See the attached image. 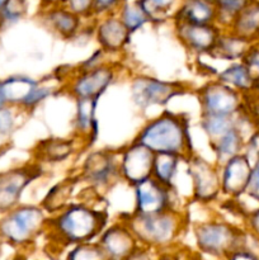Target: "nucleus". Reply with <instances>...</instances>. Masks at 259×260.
Masks as SVG:
<instances>
[{
  "mask_svg": "<svg viewBox=\"0 0 259 260\" xmlns=\"http://www.w3.org/2000/svg\"><path fill=\"white\" fill-rule=\"evenodd\" d=\"M134 142L144 145L154 154L187 156L190 150L188 119L179 114L165 112L150 121L140 131Z\"/></svg>",
  "mask_w": 259,
  "mask_h": 260,
  "instance_id": "obj_1",
  "label": "nucleus"
},
{
  "mask_svg": "<svg viewBox=\"0 0 259 260\" xmlns=\"http://www.w3.org/2000/svg\"><path fill=\"white\" fill-rule=\"evenodd\" d=\"M107 215L85 205H74L61 210L51 221H46L53 235L66 244L89 243L103 230Z\"/></svg>",
  "mask_w": 259,
  "mask_h": 260,
  "instance_id": "obj_2",
  "label": "nucleus"
},
{
  "mask_svg": "<svg viewBox=\"0 0 259 260\" xmlns=\"http://www.w3.org/2000/svg\"><path fill=\"white\" fill-rule=\"evenodd\" d=\"M46 226L42 208L36 206H19L2 215L0 239L15 248L29 245Z\"/></svg>",
  "mask_w": 259,
  "mask_h": 260,
  "instance_id": "obj_3",
  "label": "nucleus"
},
{
  "mask_svg": "<svg viewBox=\"0 0 259 260\" xmlns=\"http://www.w3.org/2000/svg\"><path fill=\"white\" fill-rule=\"evenodd\" d=\"M137 241L151 246H164L172 243L179 233L180 220L172 210L154 215L135 213L126 223Z\"/></svg>",
  "mask_w": 259,
  "mask_h": 260,
  "instance_id": "obj_4",
  "label": "nucleus"
},
{
  "mask_svg": "<svg viewBox=\"0 0 259 260\" xmlns=\"http://www.w3.org/2000/svg\"><path fill=\"white\" fill-rule=\"evenodd\" d=\"M40 175L36 165L12 168L0 172V215L9 212L19 205L25 188Z\"/></svg>",
  "mask_w": 259,
  "mask_h": 260,
  "instance_id": "obj_5",
  "label": "nucleus"
},
{
  "mask_svg": "<svg viewBox=\"0 0 259 260\" xmlns=\"http://www.w3.org/2000/svg\"><path fill=\"white\" fill-rule=\"evenodd\" d=\"M131 91L135 103L141 108H147L149 106H164L175 95L184 93V88L178 83L139 76L132 83Z\"/></svg>",
  "mask_w": 259,
  "mask_h": 260,
  "instance_id": "obj_6",
  "label": "nucleus"
},
{
  "mask_svg": "<svg viewBox=\"0 0 259 260\" xmlns=\"http://www.w3.org/2000/svg\"><path fill=\"white\" fill-rule=\"evenodd\" d=\"M155 154L141 144L134 142L122 155L119 172L132 185H136L152 175Z\"/></svg>",
  "mask_w": 259,
  "mask_h": 260,
  "instance_id": "obj_7",
  "label": "nucleus"
},
{
  "mask_svg": "<svg viewBox=\"0 0 259 260\" xmlns=\"http://www.w3.org/2000/svg\"><path fill=\"white\" fill-rule=\"evenodd\" d=\"M136 190V211L135 213L141 215H154V213L165 212L170 210L172 200H170V189L172 188L161 184L155 178L149 179L135 185Z\"/></svg>",
  "mask_w": 259,
  "mask_h": 260,
  "instance_id": "obj_8",
  "label": "nucleus"
},
{
  "mask_svg": "<svg viewBox=\"0 0 259 260\" xmlns=\"http://www.w3.org/2000/svg\"><path fill=\"white\" fill-rule=\"evenodd\" d=\"M196 240L198 248L211 255H222L231 253L235 244L233 229L225 223L207 222L196 229Z\"/></svg>",
  "mask_w": 259,
  "mask_h": 260,
  "instance_id": "obj_9",
  "label": "nucleus"
},
{
  "mask_svg": "<svg viewBox=\"0 0 259 260\" xmlns=\"http://www.w3.org/2000/svg\"><path fill=\"white\" fill-rule=\"evenodd\" d=\"M189 175L193 183V196L198 202L216 200L221 189V179L215 168L201 157L189 159Z\"/></svg>",
  "mask_w": 259,
  "mask_h": 260,
  "instance_id": "obj_10",
  "label": "nucleus"
},
{
  "mask_svg": "<svg viewBox=\"0 0 259 260\" xmlns=\"http://www.w3.org/2000/svg\"><path fill=\"white\" fill-rule=\"evenodd\" d=\"M202 114H233L238 107L235 91L223 83H210L200 91Z\"/></svg>",
  "mask_w": 259,
  "mask_h": 260,
  "instance_id": "obj_11",
  "label": "nucleus"
},
{
  "mask_svg": "<svg viewBox=\"0 0 259 260\" xmlns=\"http://www.w3.org/2000/svg\"><path fill=\"white\" fill-rule=\"evenodd\" d=\"M114 78V73L108 66H95L84 70L71 84L70 91L78 98H95L103 94Z\"/></svg>",
  "mask_w": 259,
  "mask_h": 260,
  "instance_id": "obj_12",
  "label": "nucleus"
},
{
  "mask_svg": "<svg viewBox=\"0 0 259 260\" xmlns=\"http://www.w3.org/2000/svg\"><path fill=\"white\" fill-rule=\"evenodd\" d=\"M98 244L107 258L113 259H130L132 253L137 249L136 236L126 223L113 225L104 231Z\"/></svg>",
  "mask_w": 259,
  "mask_h": 260,
  "instance_id": "obj_13",
  "label": "nucleus"
},
{
  "mask_svg": "<svg viewBox=\"0 0 259 260\" xmlns=\"http://www.w3.org/2000/svg\"><path fill=\"white\" fill-rule=\"evenodd\" d=\"M177 30L180 41L195 52H211L215 47L220 32L213 23L210 24H193L177 22Z\"/></svg>",
  "mask_w": 259,
  "mask_h": 260,
  "instance_id": "obj_14",
  "label": "nucleus"
},
{
  "mask_svg": "<svg viewBox=\"0 0 259 260\" xmlns=\"http://www.w3.org/2000/svg\"><path fill=\"white\" fill-rule=\"evenodd\" d=\"M118 174L119 165L109 151L93 152L84 162L83 177L95 187L108 185Z\"/></svg>",
  "mask_w": 259,
  "mask_h": 260,
  "instance_id": "obj_15",
  "label": "nucleus"
},
{
  "mask_svg": "<svg viewBox=\"0 0 259 260\" xmlns=\"http://www.w3.org/2000/svg\"><path fill=\"white\" fill-rule=\"evenodd\" d=\"M130 32L119 17H107L96 29V40L102 50L107 52H118L130 40Z\"/></svg>",
  "mask_w": 259,
  "mask_h": 260,
  "instance_id": "obj_16",
  "label": "nucleus"
},
{
  "mask_svg": "<svg viewBox=\"0 0 259 260\" xmlns=\"http://www.w3.org/2000/svg\"><path fill=\"white\" fill-rule=\"evenodd\" d=\"M2 85L8 106L28 109L30 99L40 83L27 76H9L2 80Z\"/></svg>",
  "mask_w": 259,
  "mask_h": 260,
  "instance_id": "obj_17",
  "label": "nucleus"
},
{
  "mask_svg": "<svg viewBox=\"0 0 259 260\" xmlns=\"http://www.w3.org/2000/svg\"><path fill=\"white\" fill-rule=\"evenodd\" d=\"M250 177L248 161L245 157L234 156L225 162V169L221 177V189L226 194L235 196L246 188Z\"/></svg>",
  "mask_w": 259,
  "mask_h": 260,
  "instance_id": "obj_18",
  "label": "nucleus"
},
{
  "mask_svg": "<svg viewBox=\"0 0 259 260\" xmlns=\"http://www.w3.org/2000/svg\"><path fill=\"white\" fill-rule=\"evenodd\" d=\"M43 18L51 29L65 38L73 37L78 32L81 22V18L68 9L65 5L45 9Z\"/></svg>",
  "mask_w": 259,
  "mask_h": 260,
  "instance_id": "obj_19",
  "label": "nucleus"
},
{
  "mask_svg": "<svg viewBox=\"0 0 259 260\" xmlns=\"http://www.w3.org/2000/svg\"><path fill=\"white\" fill-rule=\"evenodd\" d=\"M96 102L95 98H78L76 103V128L91 140H95L96 135Z\"/></svg>",
  "mask_w": 259,
  "mask_h": 260,
  "instance_id": "obj_20",
  "label": "nucleus"
},
{
  "mask_svg": "<svg viewBox=\"0 0 259 260\" xmlns=\"http://www.w3.org/2000/svg\"><path fill=\"white\" fill-rule=\"evenodd\" d=\"M180 156L174 154H155L152 165V178L161 184L172 188L173 178L177 173Z\"/></svg>",
  "mask_w": 259,
  "mask_h": 260,
  "instance_id": "obj_21",
  "label": "nucleus"
},
{
  "mask_svg": "<svg viewBox=\"0 0 259 260\" xmlns=\"http://www.w3.org/2000/svg\"><path fill=\"white\" fill-rule=\"evenodd\" d=\"M213 150H215L216 157L220 162L225 164L231 157L236 156L240 147V136L235 128L226 132L223 136L218 137L217 140L212 141Z\"/></svg>",
  "mask_w": 259,
  "mask_h": 260,
  "instance_id": "obj_22",
  "label": "nucleus"
},
{
  "mask_svg": "<svg viewBox=\"0 0 259 260\" xmlns=\"http://www.w3.org/2000/svg\"><path fill=\"white\" fill-rule=\"evenodd\" d=\"M201 126L212 141L234 128L231 114H202Z\"/></svg>",
  "mask_w": 259,
  "mask_h": 260,
  "instance_id": "obj_23",
  "label": "nucleus"
},
{
  "mask_svg": "<svg viewBox=\"0 0 259 260\" xmlns=\"http://www.w3.org/2000/svg\"><path fill=\"white\" fill-rule=\"evenodd\" d=\"M74 151L73 144L70 141L60 139H51L42 142L40 152L46 161H63Z\"/></svg>",
  "mask_w": 259,
  "mask_h": 260,
  "instance_id": "obj_24",
  "label": "nucleus"
},
{
  "mask_svg": "<svg viewBox=\"0 0 259 260\" xmlns=\"http://www.w3.org/2000/svg\"><path fill=\"white\" fill-rule=\"evenodd\" d=\"M74 183L71 180H65V182L60 183V184L55 185L50 193L46 197V201L43 202L46 211H61L66 201L70 197L71 192H73Z\"/></svg>",
  "mask_w": 259,
  "mask_h": 260,
  "instance_id": "obj_25",
  "label": "nucleus"
},
{
  "mask_svg": "<svg viewBox=\"0 0 259 260\" xmlns=\"http://www.w3.org/2000/svg\"><path fill=\"white\" fill-rule=\"evenodd\" d=\"M119 18L131 33L141 28L146 22H150L147 15L142 12V9L136 3H134V4L124 3L119 8Z\"/></svg>",
  "mask_w": 259,
  "mask_h": 260,
  "instance_id": "obj_26",
  "label": "nucleus"
},
{
  "mask_svg": "<svg viewBox=\"0 0 259 260\" xmlns=\"http://www.w3.org/2000/svg\"><path fill=\"white\" fill-rule=\"evenodd\" d=\"M135 3L141 8L149 20L160 22L164 19L177 0H136Z\"/></svg>",
  "mask_w": 259,
  "mask_h": 260,
  "instance_id": "obj_27",
  "label": "nucleus"
},
{
  "mask_svg": "<svg viewBox=\"0 0 259 260\" xmlns=\"http://www.w3.org/2000/svg\"><path fill=\"white\" fill-rule=\"evenodd\" d=\"M220 81L236 88H246L250 83V74L244 66H233L220 74Z\"/></svg>",
  "mask_w": 259,
  "mask_h": 260,
  "instance_id": "obj_28",
  "label": "nucleus"
},
{
  "mask_svg": "<svg viewBox=\"0 0 259 260\" xmlns=\"http://www.w3.org/2000/svg\"><path fill=\"white\" fill-rule=\"evenodd\" d=\"M25 9H27L25 0H9V3L0 13V28L8 27L18 22L24 15Z\"/></svg>",
  "mask_w": 259,
  "mask_h": 260,
  "instance_id": "obj_29",
  "label": "nucleus"
},
{
  "mask_svg": "<svg viewBox=\"0 0 259 260\" xmlns=\"http://www.w3.org/2000/svg\"><path fill=\"white\" fill-rule=\"evenodd\" d=\"M212 2L217 10V19L228 18L234 20V18L249 5V0H212Z\"/></svg>",
  "mask_w": 259,
  "mask_h": 260,
  "instance_id": "obj_30",
  "label": "nucleus"
},
{
  "mask_svg": "<svg viewBox=\"0 0 259 260\" xmlns=\"http://www.w3.org/2000/svg\"><path fill=\"white\" fill-rule=\"evenodd\" d=\"M68 258L74 260H90V259H104L107 258L104 251L102 250L99 244H76L75 249L71 250Z\"/></svg>",
  "mask_w": 259,
  "mask_h": 260,
  "instance_id": "obj_31",
  "label": "nucleus"
},
{
  "mask_svg": "<svg viewBox=\"0 0 259 260\" xmlns=\"http://www.w3.org/2000/svg\"><path fill=\"white\" fill-rule=\"evenodd\" d=\"M15 109L17 107L13 106H5L0 108V139L10 136L14 131L15 121H17Z\"/></svg>",
  "mask_w": 259,
  "mask_h": 260,
  "instance_id": "obj_32",
  "label": "nucleus"
},
{
  "mask_svg": "<svg viewBox=\"0 0 259 260\" xmlns=\"http://www.w3.org/2000/svg\"><path fill=\"white\" fill-rule=\"evenodd\" d=\"M65 7L80 18L95 14L94 13V0H66Z\"/></svg>",
  "mask_w": 259,
  "mask_h": 260,
  "instance_id": "obj_33",
  "label": "nucleus"
},
{
  "mask_svg": "<svg viewBox=\"0 0 259 260\" xmlns=\"http://www.w3.org/2000/svg\"><path fill=\"white\" fill-rule=\"evenodd\" d=\"M123 4L124 0H94V13L107 14L114 10H119V8Z\"/></svg>",
  "mask_w": 259,
  "mask_h": 260,
  "instance_id": "obj_34",
  "label": "nucleus"
},
{
  "mask_svg": "<svg viewBox=\"0 0 259 260\" xmlns=\"http://www.w3.org/2000/svg\"><path fill=\"white\" fill-rule=\"evenodd\" d=\"M40 2H41V7H42L43 9H48V8L65 5L66 0H40Z\"/></svg>",
  "mask_w": 259,
  "mask_h": 260,
  "instance_id": "obj_35",
  "label": "nucleus"
},
{
  "mask_svg": "<svg viewBox=\"0 0 259 260\" xmlns=\"http://www.w3.org/2000/svg\"><path fill=\"white\" fill-rule=\"evenodd\" d=\"M8 106L7 101H5V95H4V91H3V85H2V80H0V108L3 107Z\"/></svg>",
  "mask_w": 259,
  "mask_h": 260,
  "instance_id": "obj_36",
  "label": "nucleus"
},
{
  "mask_svg": "<svg viewBox=\"0 0 259 260\" xmlns=\"http://www.w3.org/2000/svg\"><path fill=\"white\" fill-rule=\"evenodd\" d=\"M8 3H9V0H0V13H2V10L4 9Z\"/></svg>",
  "mask_w": 259,
  "mask_h": 260,
  "instance_id": "obj_37",
  "label": "nucleus"
}]
</instances>
